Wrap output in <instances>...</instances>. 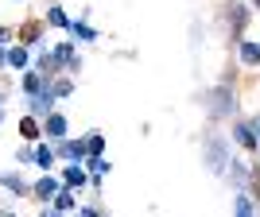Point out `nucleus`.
I'll list each match as a JSON object with an SVG mask.
<instances>
[{
	"instance_id": "nucleus-1",
	"label": "nucleus",
	"mask_w": 260,
	"mask_h": 217,
	"mask_svg": "<svg viewBox=\"0 0 260 217\" xmlns=\"http://www.w3.org/2000/svg\"><path fill=\"white\" fill-rule=\"evenodd\" d=\"M229 159H233V140H229L225 132H206L202 136V163H206V171L217 174V178H225Z\"/></svg>"
},
{
	"instance_id": "nucleus-2",
	"label": "nucleus",
	"mask_w": 260,
	"mask_h": 217,
	"mask_svg": "<svg viewBox=\"0 0 260 217\" xmlns=\"http://www.w3.org/2000/svg\"><path fill=\"white\" fill-rule=\"evenodd\" d=\"M202 108H206L210 120H237V89L221 82L210 93H202Z\"/></svg>"
},
{
	"instance_id": "nucleus-3",
	"label": "nucleus",
	"mask_w": 260,
	"mask_h": 217,
	"mask_svg": "<svg viewBox=\"0 0 260 217\" xmlns=\"http://www.w3.org/2000/svg\"><path fill=\"white\" fill-rule=\"evenodd\" d=\"M229 140L237 143V148H245L249 155L260 152V140H256V132H252V120H233V128H229Z\"/></svg>"
},
{
	"instance_id": "nucleus-4",
	"label": "nucleus",
	"mask_w": 260,
	"mask_h": 217,
	"mask_svg": "<svg viewBox=\"0 0 260 217\" xmlns=\"http://www.w3.org/2000/svg\"><path fill=\"white\" fill-rule=\"evenodd\" d=\"M54 152H58V159H66V163H86L89 159V152H86V136H66V140H58L54 143Z\"/></svg>"
},
{
	"instance_id": "nucleus-5",
	"label": "nucleus",
	"mask_w": 260,
	"mask_h": 217,
	"mask_svg": "<svg viewBox=\"0 0 260 217\" xmlns=\"http://www.w3.org/2000/svg\"><path fill=\"white\" fill-rule=\"evenodd\" d=\"M0 190L12 198H31V183L20 171H0Z\"/></svg>"
},
{
	"instance_id": "nucleus-6",
	"label": "nucleus",
	"mask_w": 260,
	"mask_h": 217,
	"mask_svg": "<svg viewBox=\"0 0 260 217\" xmlns=\"http://www.w3.org/2000/svg\"><path fill=\"white\" fill-rule=\"evenodd\" d=\"M58 190H62V178H54V174H43V178H35V183H31V198H35V202H43V206H51Z\"/></svg>"
},
{
	"instance_id": "nucleus-7",
	"label": "nucleus",
	"mask_w": 260,
	"mask_h": 217,
	"mask_svg": "<svg viewBox=\"0 0 260 217\" xmlns=\"http://www.w3.org/2000/svg\"><path fill=\"white\" fill-rule=\"evenodd\" d=\"M54 93H51V86H47V93H39V97H27V117H35V120H47L54 113Z\"/></svg>"
},
{
	"instance_id": "nucleus-8",
	"label": "nucleus",
	"mask_w": 260,
	"mask_h": 217,
	"mask_svg": "<svg viewBox=\"0 0 260 217\" xmlns=\"http://www.w3.org/2000/svg\"><path fill=\"white\" fill-rule=\"evenodd\" d=\"M54 58H58V66H62L66 74H78V70H82V54L74 51V39H70V43H58V47H54Z\"/></svg>"
},
{
	"instance_id": "nucleus-9",
	"label": "nucleus",
	"mask_w": 260,
	"mask_h": 217,
	"mask_svg": "<svg viewBox=\"0 0 260 217\" xmlns=\"http://www.w3.org/2000/svg\"><path fill=\"white\" fill-rule=\"evenodd\" d=\"M58 178H62L66 190H86V186H89V174H86L82 163H66V171L58 174Z\"/></svg>"
},
{
	"instance_id": "nucleus-10",
	"label": "nucleus",
	"mask_w": 260,
	"mask_h": 217,
	"mask_svg": "<svg viewBox=\"0 0 260 217\" xmlns=\"http://www.w3.org/2000/svg\"><path fill=\"white\" fill-rule=\"evenodd\" d=\"M20 86H23V93L27 97H39V93H47V86H51V78L47 74H39V70H23V78H20Z\"/></svg>"
},
{
	"instance_id": "nucleus-11",
	"label": "nucleus",
	"mask_w": 260,
	"mask_h": 217,
	"mask_svg": "<svg viewBox=\"0 0 260 217\" xmlns=\"http://www.w3.org/2000/svg\"><path fill=\"white\" fill-rule=\"evenodd\" d=\"M43 136H47L51 143H58V140H66V136H70V124H66L62 113H51V117L43 120Z\"/></svg>"
},
{
	"instance_id": "nucleus-12",
	"label": "nucleus",
	"mask_w": 260,
	"mask_h": 217,
	"mask_svg": "<svg viewBox=\"0 0 260 217\" xmlns=\"http://www.w3.org/2000/svg\"><path fill=\"white\" fill-rule=\"evenodd\" d=\"M237 58H241V66L256 70L260 66V39H241L237 43Z\"/></svg>"
},
{
	"instance_id": "nucleus-13",
	"label": "nucleus",
	"mask_w": 260,
	"mask_h": 217,
	"mask_svg": "<svg viewBox=\"0 0 260 217\" xmlns=\"http://www.w3.org/2000/svg\"><path fill=\"white\" fill-rule=\"evenodd\" d=\"M245 23H249V8L241 0H233V8H229V31H233L237 43H241V35H245Z\"/></svg>"
},
{
	"instance_id": "nucleus-14",
	"label": "nucleus",
	"mask_w": 260,
	"mask_h": 217,
	"mask_svg": "<svg viewBox=\"0 0 260 217\" xmlns=\"http://www.w3.org/2000/svg\"><path fill=\"white\" fill-rule=\"evenodd\" d=\"M54 163H58V152H54V143H51V140L35 143V167H43V174H47Z\"/></svg>"
},
{
	"instance_id": "nucleus-15",
	"label": "nucleus",
	"mask_w": 260,
	"mask_h": 217,
	"mask_svg": "<svg viewBox=\"0 0 260 217\" xmlns=\"http://www.w3.org/2000/svg\"><path fill=\"white\" fill-rule=\"evenodd\" d=\"M20 136L27 143H43V120L35 117H20Z\"/></svg>"
},
{
	"instance_id": "nucleus-16",
	"label": "nucleus",
	"mask_w": 260,
	"mask_h": 217,
	"mask_svg": "<svg viewBox=\"0 0 260 217\" xmlns=\"http://www.w3.org/2000/svg\"><path fill=\"white\" fill-rule=\"evenodd\" d=\"M27 58H31V54H27V47H23V43H12V47H8V70H16V74L31 70V66H27Z\"/></svg>"
},
{
	"instance_id": "nucleus-17",
	"label": "nucleus",
	"mask_w": 260,
	"mask_h": 217,
	"mask_svg": "<svg viewBox=\"0 0 260 217\" xmlns=\"http://www.w3.org/2000/svg\"><path fill=\"white\" fill-rule=\"evenodd\" d=\"M51 206L58 209V213H66V217H70V213H78V190H66V186H62V190L54 194V202H51Z\"/></svg>"
},
{
	"instance_id": "nucleus-18",
	"label": "nucleus",
	"mask_w": 260,
	"mask_h": 217,
	"mask_svg": "<svg viewBox=\"0 0 260 217\" xmlns=\"http://www.w3.org/2000/svg\"><path fill=\"white\" fill-rule=\"evenodd\" d=\"M70 39H74V43H98V31H93L86 20H74L70 23Z\"/></svg>"
},
{
	"instance_id": "nucleus-19",
	"label": "nucleus",
	"mask_w": 260,
	"mask_h": 217,
	"mask_svg": "<svg viewBox=\"0 0 260 217\" xmlns=\"http://www.w3.org/2000/svg\"><path fill=\"white\" fill-rule=\"evenodd\" d=\"M233 217H256V206H252V198L245 194V190L233 194Z\"/></svg>"
},
{
	"instance_id": "nucleus-20",
	"label": "nucleus",
	"mask_w": 260,
	"mask_h": 217,
	"mask_svg": "<svg viewBox=\"0 0 260 217\" xmlns=\"http://www.w3.org/2000/svg\"><path fill=\"white\" fill-rule=\"evenodd\" d=\"M51 93H54L58 101H62V97H74V78H70V74H58V78L51 82Z\"/></svg>"
},
{
	"instance_id": "nucleus-21",
	"label": "nucleus",
	"mask_w": 260,
	"mask_h": 217,
	"mask_svg": "<svg viewBox=\"0 0 260 217\" xmlns=\"http://www.w3.org/2000/svg\"><path fill=\"white\" fill-rule=\"evenodd\" d=\"M39 27H43V23H39V20L23 23L20 31H16V35H20V43H23V47H39Z\"/></svg>"
},
{
	"instance_id": "nucleus-22",
	"label": "nucleus",
	"mask_w": 260,
	"mask_h": 217,
	"mask_svg": "<svg viewBox=\"0 0 260 217\" xmlns=\"http://www.w3.org/2000/svg\"><path fill=\"white\" fill-rule=\"evenodd\" d=\"M86 152H89V159L105 155V136L101 132H86Z\"/></svg>"
},
{
	"instance_id": "nucleus-23",
	"label": "nucleus",
	"mask_w": 260,
	"mask_h": 217,
	"mask_svg": "<svg viewBox=\"0 0 260 217\" xmlns=\"http://www.w3.org/2000/svg\"><path fill=\"white\" fill-rule=\"evenodd\" d=\"M47 23H51V27H62V31H70V23H74V20H66V12L58 8V4H51V8H47Z\"/></svg>"
},
{
	"instance_id": "nucleus-24",
	"label": "nucleus",
	"mask_w": 260,
	"mask_h": 217,
	"mask_svg": "<svg viewBox=\"0 0 260 217\" xmlns=\"http://www.w3.org/2000/svg\"><path fill=\"white\" fill-rule=\"evenodd\" d=\"M16 163H35V148H20V152H16Z\"/></svg>"
},
{
	"instance_id": "nucleus-25",
	"label": "nucleus",
	"mask_w": 260,
	"mask_h": 217,
	"mask_svg": "<svg viewBox=\"0 0 260 217\" xmlns=\"http://www.w3.org/2000/svg\"><path fill=\"white\" fill-rule=\"evenodd\" d=\"M74 217H105V213H98L93 206H78V213H74Z\"/></svg>"
},
{
	"instance_id": "nucleus-26",
	"label": "nucleus",
	"mask_w": 260,
	"mask_h": 217,
	"mask_svg": "<svg viewBox=\"0 0 260 217\" xmlns=\"http://www.w3.org/2000/svg\"><path fill=\"white\" fill-rule=\"evenodd\" d=\"M12 35H16V31H12V27H4V23H0V47H8V43H12Z\"/></svg>"
},
{
	"instance_id": "nucleus-27",
	"label": "nucleus",
	"mask_w": 260,
	"mask_h": 217,
	"mask_svg": "<svg viewBox=\"0 0 260 217\" xmlns=\"http://www.w3.org/2000/svg\"><path fill=\"white\" fill-rule=\"evenodd\" d=\"M39 217H66V213H58L54 206H43V209H39Z\"/></svg>"
},
{
	"instance_id": "nucleus-28",
	"label": "nucleus",
	"mask_w": 260,
	"mask_h": 217,
	"mask_svg": "<svg viewBox=\"0 0 260 217\" xmlns=\"http://www.w3.org/2000/svg\"><path fill=\"white\" fill-rule=\"evenodd\" d=\"M8 66V47H0V70Z\"/></svg>"
},
{
	"instance_id": "nucleus-29",
	"label": "nucleus",
	"mask_w": 260,
	"mask_h": 217,
	"mask_svg": "<svg viewBox=\"0 0 260 217\" xmlns=\"http://www.w3.org/2000/svg\"><path fill=\"white\" fill-rule=\"evenodd\" d=\"M252 132H256V140H260V117H252Z\"/></svg>"
},
{
	"instance_id": "nucleus-30",
	"label": "nucleus",
	"mask_w": 260,
	"mask_h": 217,
	"mask_svg": "<svg viewBox=\"0 0 260 217\" xmlns=\"http://www.w3.org/2000/svg\"><path fill=\"white\" fill-rule=\"evenodd\" d=\"M0 108H8V93L4 89H0Z\"/></svg>"
},
{
	"instance_id": "nucleus-31",
	"label": "nucleus",
	"mask_w": 260,
	"mask_h": 217,
	"mask_svg": "<svg viewBox=\"0 0 260 217\" xmlns=\"http://www.w3.org/2000/svg\"><path fill=\"white\" fill-rule=\"evenodd\" d=\"M0 217H20V213H16V209H4V213H0Z\"/></svg>"
},
{
	"instance_id": "nucleus-32",
	"label": "nucleus",
	"mask_w": 260,
	"mask_h": 217,
	"mask_svg": "<svg viewBox=\"0 0 260 217\" xmlns=\"http://www.w3.org/2000/svg\"><path fill=\"white\" fill-rule=\"evenodd\" d=\"M252 8H256V12H260V0H252Z\"/></svg>"
},
{
	"instance_id": "nucleus-33",
	"label": "nucleus",
	"mask_w": 260,
	"mask_h": 217,
	"mask_svg": "<svg viewBox=\"0 0 260 217\" xmlns=\"http://www.w3.org/2000/svg\"><path fill=\"white\" fill-rule=\"evenodd\" d=\"M0 124H4V108H0Z\"/></svg>"
}]
</instances>
